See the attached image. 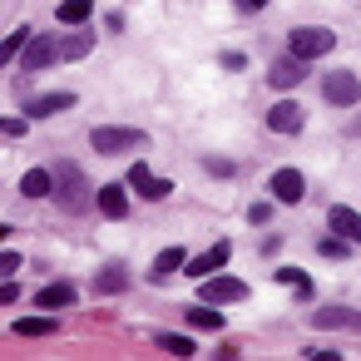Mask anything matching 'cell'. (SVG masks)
I'll return each mask as SVG.
<instances>
[{"instance_id": "cell-9", "label": "cell", "mask_w": 361, "mask_h": 361, "mask_svg": "<svg viewBox=\"0 0 361 361\" xmlns=\"http://www.w3.org/2000/svg\"><path fill=\"white\" fill-rule=\"evenodd\" d=\"M302 80H307V60H297V55H287V60H277L267 70V85L272 90H297Z\"/></svg>"}, {"instance_id": "cell-28", "label": "cell", "mask_w": 361, "mask_h": 361, "mask_svg": "<svg viewBox=\"0 0 361 361\" xmlns=\"http://www.w3.org/2000/svg\"><path fill=\"white\" fill-rule=\"evenodd\" d=\"M11 272H20V252L6 247V252H0V277H11Z\"/></svg>"}, {"instance_id": "cell-32", "label": "cell", "mask_w": 361, "mask_h": 361, "mask_svg": "<svg viewBox=\"0 0 361 361\" xmlns=\"http://www.w3.org/2000/svg\"><path fill=\"white\" fill-rule=\"evenodd\" d=\"M262 6H267V0H238V11H247V16H257Z\"/></svg>"}, {"instance_id": "cell-17", "label": "cell", "mask_w": 361, "mask_h": 361, "mask_svg": "<svg viewBox=\"0 0 361 361\" xmlns=\"http://www.w3.org/2000/svg\"><path fill=\"white\" fill-rule=\"evenodd\" d=\"M99 213H104V218H124V213H129L124 183H104V188H99Z\"/></svg>"}, {"instance_id": "cell-7", "label": "cell", "mask_w": 361, "mask_h": 361, "mask_svg": "<svg viewBox=\"0 0 361 361\" xmlns=\"http://www.w3.org/2000/svg\"><path fill=\"white\" fill-rule=\"evenodd\" d=\"M247 297V282L243 277H203V302H213V307H223V302H243Z\"/></svg>"}, {"instance_id": "cell-33", "label": "cell", "mask_w": 361, "mask_h": 361, "mask_svg": "<svg viewBox=\"0 0 361 361\" xmlns=\"http://www.w3.org/2000/svg\"><path fill=\"white\" fill-rule=\"evenodd\" d=\"M6 238H11V228H6V223H0V243H6Z\"/></svg>"}, {"instance_id": "cell-29", "label": "cell", "mask_w": 361, "mask_h": 361, "mask_svg": "<svg viewBox=\"0 0 361 361\" xmlns=\"http://www.w3.org/2000/svg\"><path fill=\"white\" fill-rule=\"evenodd\" d=\"M267 218H272V203H252V208H247V223H257V228H262Z\"/></svg>"}, {"instance_id": "cell-11", "label": "cell", "mask_w": 361, "mask_h": 361, "mask_svg": "<svg viewBox=\"0 0 361 361\" xmlns=\"http://www.w3.org/2000/svg\"><path fill=\"white\" fill-rule=\"evenodd\" d=\"M267 129H272V134H297V129H302V104L277 99V104L267 109Z\"/></svg>"}, {"instance_id": "cell-26", "label": "cell", "mask_w": 361, "mask_h": 361, "mask_svg": "<svg viewBox=\"0 0 361 361\" xmlns=\"http://www.w3.org/2000/svg\"><path fill=\"white\" fill-rule=\"evenodd\" d=\"M164 351H173V356H193V341L178 336V331H169V336H164Z\"/></svg>"}, {"instance_id": "cell-5", "label": "cell", "mask_w": 361, "mask_h": 361, "mask_svg": "<svg viewBox=\"0 0 361 361\" xmlns=\"http://www.w3.org/2000/svg\"><path fill=\"white\" fill-rule=\"evenodd\" d=\"M90 144H94V154H124V149H139L144 134L139 129H109V124H99L90 134Z\"/></svg>"}, {"instance_id": "cell-31", "label": "cell", "mask_w": 361, "mask_h": 361, "mask_svg": "<svg viewBox=\"0 0 361 361\" xmlns=\"http://www.w3.org/2000/svg\"><path fill=\"white\" fill-rule=\"evenodd\" d=\"M16 297H20V287H16V282H0V307L16 302Z\"/></svg>"}, {"instance_id": "cell-16", "label": "cell", "mask_w": 361, "mask_h": 361, "mask_svg": "<svg viewBox=\"0 0 361 361\" xmlns=\"http://www.w3.org/2000/svg\"><path fill=\"white\" fill-rule=\"evenodd\" d=\"M60 109H75V94H40V99L25 104L30 119H45V114H60Z\"/></svg>"}, {"instance_id": "cell-12", "label": "cell", "mask_w": 361, "mask_h": 361, "mask_svg": "<svg viewBox=\"0 0 361 361\" xmlns=\"http://www.w3.org/2000/svg\"><path fill=\"white\" fill-rule=\"evenodd\" d=\"M326 223H331V233H336V238L361 243V213H356V208H341V203H336V208L326 213Z\"/></svg>"}, {"instance_id": "cell-4", "label": "cell", "mask_w": 361, "mask_h": 361, "mask_svg": "<svg viewBox=\"0 0 361 361\" xmlns=\"http://www.w3.org/2000/svg\"><path fill=\"white\" fill-rule=\"evenodd\" d=\"M55 60H60V40H55V35H30L25 50H20V65H25L30 75H40V70L55 65Z\"/></svg>"}, {"instance_id": "cell-15", "label": "cell", "mask_w": 361, "mask_h": 361, "mask_svg": "<svg viewBox=\"0 0 361 361\" xmlns=\"http://www.w3.org/2000/svg\"><path fill=\"white\" fill-rule=\"evenodd\" d=\"M20 193H25V198H50V193H55V169H30V173L20 178Z\"/></svg>"}, {"instance_id": "cell-1", "label": "cell", "mask_w": 361, "mask_h": 361, "mask_svg": "<svg viewBox=\"0 0 361 361\" xmlns=\"http://www.w3.org/2000/svg\"><path fill=\"white\" fill-rule=\"evenodd\" d=\"M331 50H336V35L326 25H297L287 35V55H297V60H322Z\"/></svg>"}, {"instance_id": "cell-19", "label": "cell", "mask_w": 361, "mask_h": 361, "mask_svg": "<svg viewBox=\"0 0 361 361\" xmlns=\"http://www.w3.org/2000/svg\"><path fill=\"white\" fill-rule=\"evenodd\" d=\"M183 262H188V257H183V247H164V252L154 257V267H149V277H154V282H164V277H169V272H178Z\"/></svg>"}, {"instance_id": "cell-2", "label": "cell", "mask_w": 361, "mask_h": 361, "mask_svg": "<svg viewBox=\"0 0 361 361\" xmlns=\"http://www.w3.org/2000/svg\"><path fill=\"white\" fill-rule=\"evenodd\" d=\"M85 193H90V183H85V169L65 159V164L55 169V193H50V198H55L65 213H80V208H85Z\"/></svg>"}, {"instance_id": "cell-23", "label": "cell", "mask_w": 361, "mask_h": 361, "mask_svg": "<svg viewBox=\"0 0 361 361\" xmlns=\"http://www.w3.org/2000/svg\"><path fill=\"white\" fill-rule=\"evenodd\" d=\"M90 50H94L90 35H65V40H60V60H80V55H90Z\"/></svg>"}, {"instance_id": "cell-18", "label": "cell", "mask_w": 361, "mask_h": 361, "mask_svg": "<svg viewBox=\"0 0 361 361\" xmlns=\"http://www.w3.org/2000/svg\"><path fill=\"white\" fill-rule=\"evenodd\" d=\"M183 322H188L193 331H223V317H218V307H213V302L188 307V312H183Z\"/></svg>"}, {"instance_id": "cell-3", "label": "cell", "mask_w": 361, "mask_h": 361, "mask_svg": "<svg viewBox=\"0 0 361 361\" xmlns=\"http://www.w3.org/2000/svg\"><path fill=\"white\" fill-rule=\"evenodd\" d=\"M322 99L336 104V109H351V104L361 99V80H356L351 70H331V75L322 80Z\"/></svg>"}, {"instance_id": "cell-21", "label": "cell", "mask_w": 361, "mask_h": 361, "mask_svg": "<svg viewBox=\"0 0 361 361\" xmlns=\"http://www.w3.org/2000/svg\"><path fill=\"white\" fill-rule=\"evenodd\" d=\"M60 25H85L90 16H94V0H60Z\"/></svg>"}, {"instance_id": "cell-14", "label": "cell", "mask_w": 361, "mask_h": 361, "mask_svg": "<svg viewBox=\"0 0 361 361\" xmlns=\"http://www.w3.org/2000/svg\"><path fill=\"white\" fill-rule=\"evenodd\" d=\"M75 297H80V292H75L70 282H50V287H40L35 302H40V312H60V307H75Z\"/></svg>"}, {"instance_id": "cell-6", "label": "cell", "mask_w": 361, "mask_h": 361, "mask_svg": "<svg viewBox=\"0 0 361 361\" xmlns=\"http://www.w3.org/2000/svg\"><path fill=\"white\" fill-rule=\"evenodd\" d=\"M129 188H134L139 198H169V193H173V183H169V178H159L144 159H139V164H129Z\"/></svg>"}, {"instance_id": "cell-13", "label": "cell", "mask_w": 361, "mask_h": 361, "mask_svg": "<svg viewBox=\"0 0 361 361\" xmlns=\"http://www.w3.org/2000/svg\"><path fill=\"white\" fill-rule=\"evenodd\" d=\"M312 322H317L322 331H361V317H356V312H346V307H322Z\"/></svg>"}, {"instance_id": "cell-22", "label": "cell", "mask_w": 361, "mask_h": 361, "mask_svg": "<svg viewBox=\"0 0 361 361\" xmlns=\"http://www.w3.org/2000/svg\"><path fill=\"white\" fill-rule=\"evenodd\" d=\"M25 40H30V30H25V25H16V30H11L6 40H0V70H6L11 60H20V50H25Z\"/></svg>"}, {"instance_id": "cell-25", "label": "cell", "mask_w": 361, "mask_h": 361, "mask_svg": "<svg viewBox=\"0 0 361 361\" xmlns=\"http://www.w3.org/2000/svg\"><path fill=\"white\" fill-rule=\"evenodd\" d=\"M16 331L20 336H45V331H55V317H25V322H16Z\"/></svg>"}, {"instance_id": "cell-10", "label": "cell", "mask_w": 361, "mask_h": 361, "mask_svg": "<svg viewBox=\"0 0 361 361\" xmlns=\"http://www.w3.org/2000/svg\"><path fill=\"white\" fill-rule=\"evenodd\" d=\"M272 198H277V203H302V198H307V178H302L297 169H277V173H272Z\"/></svg>"}, {"instance_id": "cell-27", "label": "cell", "mask_w": 361, "mask_h": 361, "mask_svg": "<svg viewBox=\"0 0 361 361\" xmlns=\"http://www.w3.org/2000/svg\"><path fill=\"white\" fill-rule=\"evenodd\" d=\"M317 252H322V257H346V243H336V238H322V243H317Z\"/></svg>"}, {"instance_id": "cell-30", "label": "cell", "mask_w": 361, "mask_h": 361, "mask_svg": "<svg viewBox=\"0 0 361 361\" xmlns=\"http://www.w3.org/2000/svg\"><path fill=\"white\" fill-rule=\"evenodd\" d=\"M25 129H30L25 119H0V134H25Z\"/></svg>"}, {"instance_id": "cell-24", "label": "cell", "mask_w": 361, "mask_h": 361, "mask_svg": "<svg viewBox=\"0 0 361 361\" xmlns=\"http://www.w3.org/2000/svg\"><path fill=\"white\" fill-rule=\"evenodd\" d=\"M277 282H287V287H292L302 302L312 297V282H307V272H302V267H282V272H277Z\"/></svg>"}, {"instance_id": "cell-20", "label": "cell", "mask_w": 361, "mask_h": 361, "mask_svg": "<svg viewBox=\"0 0 361 361\" xmlns=\"http://www.w3.org/2000/svg\"><path fill=\"white\" fill-rule=\"evenodd\" d=\"M124 282H129L124 262H104V267H99V277H94V292H104V297H109V292H119Z\"/></svg>"}, {"instance_id": "cell-8", "label": "cell", "mask_w": 361, "mask_h": 361, "mask_svg": "<svg viewBox=\"0 0 361 361\" xmlns=\"http://www.w3.org/2000/svg\"><path fill=\"white\" fill-rule=\"evenodd\" d=\"M228 252H233V243H213L208 252H198V257H188V262H183V272H188L193 282H203V277H213V272H218V267L228 262Z\"/></svg>"}]
</instances>
